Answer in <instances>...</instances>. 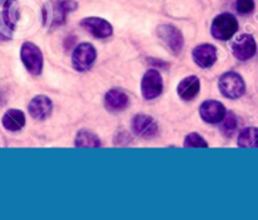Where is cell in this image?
Here are the masks:
<instances>
[{"label": "cell", "instance_id": "1", "mask_svg": "<svg viewBox=\"0 0 258 220\" xmlns=\"http://www.w3.org/2000/svg\"><path fill=\"white\" fill-rule=\"evenodd\" d=\"M237 30H238V22L233 15L228 13L218 15L212 24V34L219 40L231 39Z\"/></svg>", "mask_w": 258, "mask_h": 220}, {"label": "cell", "instance_id": "2", "mask_svg": "<svg viewBox=\"0 0 258 220\" xmlns=\"http://www.w3.org/2000/svg\"><path fill=\"white\" fill-rule=\"evenodd\" d=\"M219 90L227 98H239L246 91L244 81L238 73L227 72L219 80Z\"/></svg>", "mask_w": 258, "mask_h": 220}, {"label": "cell", "instance_id": "3", "mask_svg": "<svg viewBox=\"0 0 258 220\" xmlns=\"http://www.w3.org/2000/svg\"><path fill=\"white\" fill-rule=\"evenodd\" d=\"M20 57L25 68L32 75H39L43 69V54L39 48L30 42H25L20 49Z\"/></svg>", "mask_w": 258, "mask_h": 220}, {"label": "cell", "instance_id": "4", "mask_svg": "<svg viewBox=\"0 0 258 220\" xmlns=\"http://www.w3.org/2000/svg\"><path fill=\"white\" fill-rule=\"evenodd\" d=\"M96 49L90 43H82L77 45L72 55V64L78 72L90 69L96 60Z\"/></svg>", "mask_w": 258, "mask_h": 220}, {"label": "cell", "instance_id": "5", "mask_svg": "<svg viewBox=\"0 0 258 220\" xmlns=\"http://www.w3.org/2000/svg\"><path fill=\"white\" fill-rule=\"evenodd\" d=\"M158 35L174 54L181 52L184 47V38L180 30L176 29L173 25H160L158 28Z\"/></svg>", "mask_w": 258, "mask_h": 220}, {"label": "cell", "instance_id": "6", "mask_svg": "<svg viewBox=\"0 0 258 220\" xmlns=\"http://www.w3.org/2000/svg\"><path fill=\"white\" fill-rule=\"evenodd\" d=\"M141 92L146 100H153L163 92V78L156 69H150L144 75Z\"/></svg>", "mask_w": 258, "mask_h": 220}, {"label": "cell", "instance_id": "7", "mask_svg": "<svg viewBox=\"0 0 258 220\" xmlns=\"http://www.w3.org/2000/svg\"><path fill=\"white\" fill-rule=\"evenodd\" d=\"M257 45L254 38L249 34H241L232 43L233 55L239 60H248L256 54Z\"/></svg>", "mask_w": 258, "mask_h": 220}, {"label": "cell", "instance_id": "8", "mask_svg": "<svg viewBox=\"0 0 258 220\" xmlns=\"http://www.w3.org/2000/svg\"><path fill=\"white\" fill-rule=\"evenodd\" d=\"M133 131L144 138H151L158 133V125L150 116L138 115L133 120Z\"/></svg>", "mask_w": 258, "mask_h": 220}, {"label": "cell", "instance_id": "9", "mask_svg": "<svg viewBox=\"0 0 258 220\" xmlns=\"http://www.w3.org/2000/svg\"><path fill=\"white\" fill-rule=\"evenodd\" d=\"M201 117L208 123H219L226 116L227 111L224 106L218 101H206L201 106Z\"/></svg>", "mask_w": 258, "mask_h": 220}, {"label": "cell", "instance_id": "10", "mask_svg": "<svg viewBox=\"0 0 258 220\" xmlns=\"http://www.w3.org/2000/svg\"><path fill=\"white\" fill-rule=\"evenodd\" d=\"M76 8H77V4L73 0H58L55 4H53L50 7L49 12H45V14H49V24H63L68 13L75 10Z\"/></svg>", "mask_w": 258, "mask_h": 220}, {"label": "cell", "instance_id": "11", "mask_svg": "<svg viewBox=\"0 0 258 220\" xmlns=\"http://www.w3.org/2000/svg\"><path fill=\"white\" fill-rule=\"evenodd\" d=\"M81 25L85 28L87 32L95 35L97 38H107L112 34V27L107 20L102 19V18H86L81 22Z\"/></svg>", "mask_w": 258, "mask_h": 220}, {"label": "cell", "instance_id": "12", "mask_svg": "<svg viewBox=\"0 0 258 220\" xmlns=\"http://www.w3.org/2000/svg\"><path fill=\"white\" fill-rule=\"evenodd\" d=\"M30 116L35 120H45L50 116L53 110L52 101L45 96H37L30 101L29 106H28Z\"/></svg>", "mask_w": 258, "mask_h": 220}, {"label": "cell", "instance_id": "13", "mask_svg": "<svg viewBox=\"0 0 258 220\" xmlns=\"http://www.w3.org/2000/svg\"><path fill=\"white\" fill-rule=\"evenodd\" d=\"M193 59L201 68H208L217 60V49L212 44H201L193 49Z\"/></svg>", "mask_w": 258, "mask_h": 220}, {"label": "cell", "instance_id": "14", "mask_svg": "<svg viewBox=\"0 0 258 220\" xmlns=\"http://www.w3.org/2000/svg\"><path fill=\"white\" fill-rule=\"evenodd\" d=\"M128 97L120 90H111L105 96V106L112 112H118L127 107Z\"/></svg>", "mask_w": 258, "mask_h": 220}, {"label": "cell", "instance_id": "15", "mask_svg": "<svg viewBox=\"0 0 258 220\" xmlns=\"http://www.w3.org/2000/svg\"><path fill=\"white\" fill-rule=\"evenodd\" d=\"M201 90V82H199V78L196 76H190V77H186L179 83L178 86V95L180 96L181 100L184 101H190L194 97H197V95L199 93Z\"/></svg>", "mask_w": 258, "mask_h": 220}, {"label": "cell", "instance_id": "16", "mask_svg": "<svg viewBox=\"0 0 258 220\" xmlns=\"http://www.w3.org/2000/svg\"><path fill=\"white\" fill-rule=\"evenodd\" d=\"M3 126L7 128L8 131H19L24 127L25 125V116L24 113L20 110H9L5 112V115L3 116Z\"/></svg>", "mask_w": 258, "mask_h": 220}, {"label": "cell", "instance_id": "17", "mask_svg": "<svg viewBox=\"0 0 258 220\" xmlns=\"http://www.w3.org/2000/svg\"><path fill=\"white\" fill-rule=\"evenodd\" d=\"M5 22L12 29L17 25L18 18H19V5L17 0H7L4 3V12H3Z\"/></svg>", "mask_w": 258, "mask_h": 220}, {"label": "cell", "instance_id": "18", "mask_svg": "<svg viewBox=\"0 0 258 220\" xmlns=\"http://www.w3.org/2000/svg\"><path fill=\"white\" fill-rule=\"evenodd\" d=\"M238 146L241 148H258V128L247 127L238 136Z\"/></svg>", "mask_w": 258, "mask_h": 220}, {"label": "cell", "instance_id": "19", "mask_svg": "<svg viewBox=\"0 0 258 220\" xmlns=\"http://www.w3.org/2000/svg\"><path fill=\"white\" fill-rule=\"evenodd\" d=\"M76 146L77 148H98L101 146V141L91 131L82 130L76 136Z\"/></svg>", "mask_w": 258, "mask_h": 220}, {"label": "cell", "instance_id": "20", "mask_svg": "<svg viewBox=\"0 0 258 220\" xmlns=\"http://www.w3.org/2000/svg\"><path fill=\"white\" fill-rule=\"evenodd\" d=\"M237 128V118L233 113H226L224 118L222 120L221 130L226 136H232Z\"/></svg>", "mask_w": 258, "mask_h": 220}, {"label": "cell", "instance_id": "21", "mask_svg": "<svg viewBox=\"0 0 258 220\" xmlns=\"http://www.w3.org/2000/svg\"><path fill=\"white\" fill-rule=\"evenodd\" d=\"M184 146L185 148H208V143L198 133H190L185 137Z\"/></svg>", "mask_w": 258, "mask_h": 220}, {"label": "cell", "instance_id": "22", "mask_svg": "<svg viewBox=\"0 0 258 220\" xmlns=\"http://www.w3.org/2000/svg\"><path fill=\"white\" fill-rule=\"evenodd\" d=\"M13 29L7 24L3 14H0V40H8L12 38Z\"/></svg>", "mask_w": 258, "mask_h": 220}, {"label": "cell", "instance_id": "23", "mask_svg": "<svg viewBox=\"0 0 258 220\" xmlns=\"http://www.w3.org/2000/svg\"><path fill=\"white\" fill-rule=\"evenodd\" d=\"M254 9L253 0H237V10L241 14H249Z\"/></svg>", "mask_w": 258, "mask_h": 220}, {"label": "cell", "instance_id": "24", "mask_svg": "<svg viewBox=\"0 0 258 220\" xmlns=\"http://www.w3.org/2000/svg\"><path fill=\"white\" fill-rule=\"evenodd\" d=\"M5 2H7V0H0V4L4 5V3H5Z\"/></svg>", "mask_w": 258, "mask_h": 220}]
</instances>
